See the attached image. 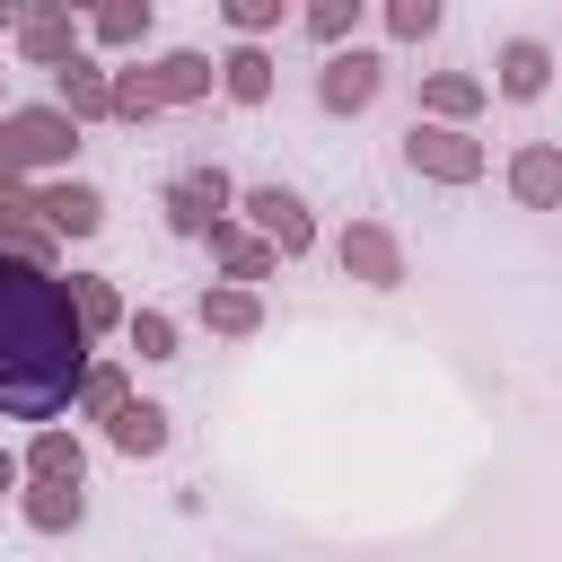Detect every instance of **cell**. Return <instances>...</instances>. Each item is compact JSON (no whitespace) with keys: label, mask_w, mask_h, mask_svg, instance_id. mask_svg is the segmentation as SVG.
Here are the masks:
<instances>
[{"label":"cell","mask_w":562,"mask_h":562,"mask_svg":"<svg viewBox=\"0 0 562 562\" xmlns=\"http://www.w3.org/2000/svg\"><path fill=\"white\" fill-rule=\"evenodd\" d=\"M483 105H492V79H474V70H430L422 79V123H457L465 132Z\"/></svg>","instance_id":"4fadbf2b"},{"label":"cell","mask_w":562,"mask_h":562,"mask_svg":"<svg viewBox=\"0 0 562 562\" xmlns=\"http://www.w3.org/2000/svg\"><path fill=\"white\" fill-rule=\"evenodd\" d=\"M123 334H132V351H140V360H176V316H167V307H132V325H123Z\"/></svg>","instance_id":"484cf974"},{"label":"cell","mask_w":562,"mask_h":562,"mask_svg":"<svg viewBox=\"0 0 562 562\" xmlns=\"http://www.w3.org/2000/svg\"><path fill=\"white\" fill-rule=\"evenodd\" d=\"M88 386V334L70 316V281L9 263L0 255V413L9 422H53Z\"/></svg>","instance_id":"6da1fadb"},{"label":"cell","mask_w":562,"mask_h":562,"mask_svg":"<svg viewBox=\"0 0 562 562\" xmlns=\"http://www.w3.org/2000/svg\"><path fill=\"white\" fill-rule=\"evenodd\" d=\"M220 18H228V35H237V44H263L290 9H281V0H220Z\"/></svg>","instance_id":"d4e9b609"},{"label":"cell","mask_w":562,"mask_h":562,"mask_svg":"<svg viewBox=\"0 0 562 562\" xmlns=\"http://www.w3.org/2000/svg\"><path fill=\"white\" fill-rule=\"evenodd\" d=\"M553 61H562V44H553Z\"/></svg>","instance_id":"4dcf8cb0"},{"label":"cell","mask_w":562,"mask_h":562,"mask_svg":"<svg viewBox=\"0 0 562 562\" xmlns=\"http://www.w3.org/2000/svg\"><path fill=\"white\" fill-rule=\"evenodd\" d=\"M404 167L430 176V184H474V176H483V140L457 132V123H422V114H413V132H404Z\"/></svg>","instance_id":"5b68a950"},{"label":"cell","mask_w":562,"mask_h":562,"mask_svg":"<svg viewBox=\"0 0 562 562\" xmlns=\"http://www.w3.org/2000/svg\"><path fill=\"white\" fill-rule=\"evenodd\" d=\"M0 255H9V263H35V272H53V263H61V237H53V228L26 211V220H0Z\"/></svg>","instance_id":"7402d4cb"},{"label":"cell","mask_w":562,"mask_h":562,"mask_svg":"<svg viewBox=\"0 0 562 562\" xmlns=\"http://www.w3.org/2000/svg\"><path fill=\"white\" fill-rule=\"evenodd\" d=\"M202 246H211L220 281H237V290H255V281H272V272H281V255H272V246H263V237H255L246 220H220V228H211Z\"/></svg>","instance_id":"8fae6325"},{"label":"cell","mask_w":562,"mask_h":562,"mask_svg":"<svg viewBox=\"0 0 562 562\" xmlns=\"http://www.w3.org/2000/svg\"><path fill=\"white\" fill-rule=\"evenodd\" d=\"M220 97L228 105H263L272 97V53L263 44H228L220 53Z\"/></svg>","instance_id":"ffe728a7"},{"label":"cell","mask_w":562,"mask_h":562,"mask_svg":"<svg viewBox=\"0 0 562 562\" xmlns=\"http://www.w3.org/2000/svg\"><path fill=\"white\" fill-rule=\"evenodd\" d=\"M79 44H88V18H70L61 0H26L18 61H35V70H70V61H79Z\"/></svg>","instance_id":"ba28073f"},{"label":"cell","mask_w":562,"mask_h":562,"mask_svg":"<svg viewBox=\"0 0 562 562\" xmlns=\"http://www.w3.org/2000/svg\"><path fill=\"white\" fill-rule=\"evenodd\" d=\"M132 404V378H123V360H88V386H79V413L88 422H114Z\"/></svg>","instance_id":"cb8c5ba5"},{"label":"cell","mask_w":562,"mask_h":562,"mask_svg":"<svg viewBox=\"0 0 562 562\" xmlns=\"http://www.w3.org/2000/svg\"><path fill=\"white\" fill-rule=\"evenodd\" d=\"M553 70H562V61H553V44H536V35H509V44L492 53V88H501L509 105H536V97L553 88Z\"/></svg>","instance_id":"9c48e42d"},{"label":"cell","mask_w":562,"mask_h":562,"mask_svg":"<svg viewBox=\"0 0 562 562\" xmlns=\"http://www.w3.org/2000/svg\"><path fill=\"white\" fill-rule=\"evenodd\" d=\"M149 26H158V9L149 0H123V9H97L88 18V44L97 53H132V44H149Z\"/></svg>","instance_id":"44dd1931"},{"label":"cell","mask_w":562,"mask_h":562,"mask_svg":"<svg viewBox=\"0 0 562 562\" xmlns=\"http://www.w3.org/2000/svg\"><path fill=\"white\" fill-rule=\"evenodd\" d=\"M378 88H386V61L369 53V44H351V53H325V70H316V105L342 123V114H369L378 105Z\"/></svg>","instance_id":"52a82bcc"},{"label":"cell","mask_w":562,"mask_h":562,"mask_svg":"<svg viewBox=\"0 0 562 562\" xmlns=\"http://www.w3.org/2000/svg\"><path fill=\"white\" fill-rule=\"evenodd\" d=\"M105 439L140 465V457H167V404H149V395H132L114 422H105Z\"/></svg>","instance_id":"d6986e66"},{"label":"cell","mask_w":562,"mask_h":562,"mask_svg":"<svg viewBox=\"0 0 562 562\" xmlns=\"http://www.w3.org/2000/svg\"><path fill=\"white\" fill-rule=\"evenodd\" d=\"M386 35H395V44L439 35V0H386Z\"/></svg>","instance_id":"4316f807"},{"label":"cell","mask_w":562,"mask_h":562,"mask_svg":"<svg viewBox=\"0 0 562 562\" xmlns=\"http://www.w3.org/2000/svg\"><path fill=\"white\" fill-rule=\"evenodd\" d=\"M237 211H246V228L281 255V263H299V255H316V211L290 193V184H246L237 193Z\"/></svg>","instance_id":"277c9868"},{"label":"cell","mask_w":562,"mask_h":562,"mask_svg":"<svg viewBox=\"0 0 562 562\" xmlns=\"http://www.w3.org/2000/svg\"><path fill=\"white\" fill-rule=\"evenodd\" d=\"M228 202H237L228 167H176V176L158 184V211H167L176 237H211V228L228 220Z\"/></svg>","instance_id":"3957f363"},{"label":"cell","mask_w":562,"mask_h":562,"mask_svg":"<svg viewBox=\"0 0 562 562\" xmlns=\"http://www.w3.org/2000/svg\"><path fill=\"white\" fill-rule=\"evenodd\" d=\"M18 518H26L35 536H70V527L88 518V483H26V492H18Z\"/></svg>","instance_id":"e0dca14e"},{"label":"cell","mask_w":562,"mask_h":562,"mask_svg":"<svg viewBox=\"0 0 562 562\" xmlns=\"http://www.w3.org/2000/svg\"><path fill=\"white\" fill-rule=\"evenodd\" d=\"M0 26H26V0H0Z\"/></svg>","instance_id":"f1b7e54d"},{"label":"cell","mask_w":562,"mask_h":562,"mask_svg":"<svg viewBox=\"0 0 562 562\" xmlns=\"http://www.w3.org/2000/svg\"><path fill=\"white\" fill-rule=\"evenodd\" d=\"M70 316H79V334L97 342V334H114V325H132V307H123V290L105 281V272H70Z\"/></svg>","instance_id":"ac0fdd59"},{"label":"cell","mask_w":562,"mask_h":562,"mask_svg":"<svg viewBox=\"0 0 562 562\" xmlns=\"http://www.w3.org/2000/svg\"><path fill=\"white\" fill-rule=\"evenodd\" d=\"M0 114H9V70H0Z\"/></svg>","instance_id":"f546056e"},{"label":"cell","mask_w":562,"mask_h":562,"mask_svg":"<svg viewBox=\"0 0 562 562\" xmlns=\"http://www.w3.org/2000/svg\"><path fill=\"white\" fill-rule=\"evenodd\" d=\"M193 316H202V334H228V342H246V334L263 325V299H255V290H237V281H202Z\"/></svg>","instance_id":"9a60e30c"},{"label":"cell","mask_w":562,"mask_h":562,"mask_svg":"<svg viewBox=\"0 0 562 562\" xmlns=\"http://www.w3.org/2000/svg\"><path fill=\"white\" fill-rule=\"evenodd\" d=\"M26 483H88V448H79V430L44 422V430L26 439Z\"/></svg>","instance_id":"2e32d148"},{"label":"cell","mask_w":562,"mask_h":562,"mask_svg":"<svg viewBox=\"0 0 562 562\" xmlns=\"http://www.w3.org/2000/svg\"><path fill=\"white\" fill-rule=\"evenodd\" d=\"M509 193H518V211H562V149L553 140H527L509 158Z\"/></svg>","instance_id":"5bb4252c"},{"label":"cell","mask_w":562,"mask_h":562,"mask_svg":"<svg viewBox=\"0 0 562 562\" xmlns=\"http://www.w3.org/2000/svg\"><path fill=\"white\" fill-rule=\"evenodd\" d=\"M53 105H61L70 123H114V70H97V61L79 53L70 70H53Z\"/></svg>","instance_id":"7c38bea8"},{"label":"cell","mask_w":562,"mask_h":562,"mask_svg":"<svg viewBox=\"0 0 562 562\" xmlns=\"http://www.w3.org/2000/svg\"><path fill=\"white\" fill-rule=\"evenodd\" d=\"M360 18H369L360 0H316V9L299 18V26H307V35L325 44V53H351V44H360Z\"/></svg>","instance_id":"603a6c76"},{"label":"cell","mask_w":562,"mask_h":562,"mask_svg":"<svg viewBox=\"0 0 562 562\" xmlns=\"http://www.w3.org/2000/svg\"><path fill=\"white\" fill-rule=\"evenodd\" d=\"M18 483H26V457H9V448H0V492H18Z\"/></svg>","instance_id":"83f0119b"},{"label":"cell","mask_w":562,"mask_h":562,"mask_svg":"<svg viewBox=\"0 0 562 562\" xmlns=\"http://www.w3.org/2000/svg\"><path fill=\"white\" fill-rule=\"evenodd\" d=\"M334 263H342V281H360V290H404V237H395L386 220H351V228L334 237Z\"/></svg>","instance_id":"8992f818"},{"label":"cell","mask_w":562,"mask_h":562,"mask_svg":"<svg viewBox=\"0 0 562 562\" xmlns=\"http://www.w3.org/2000/svg\"><path fill=\"white\" fill-rule=\"evenodd\" d=\"M35 220H44L53 237H97V228H105V193L79 184V176H53V184H35Z\"/></svg>","instance_id":"30bf717a"},{"label":"cell","mask_w":562,"mask_h":562,"mask_svg":"<svg viewBox=\"0 0 562 562\" xmlns=\"http://www.w3.org/2000/svg\"><path fill=\"white\" fill-rule=\"evenodd\" d=\"M70 158H79V123L44 97V105H9L0 114V184H26V176H70Z\"/></svg>","instance_id":"7a4b0ae2"}]
</instances>
